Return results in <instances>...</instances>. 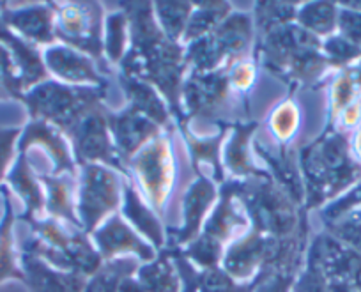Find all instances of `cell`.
<instances>
[{
  "label": "cell",
  "mask_w": 361,
  "mask_h": 292,
  "mask_svg": "<svg viewBox=\"0 0 361 292\" xmlns=\"http://www.w3.org/2000/svg\"><path fill=\"white\" fill-rule=\"evenodd\" d=\"M154 20L161 32L173 43L183 44L190 16L193 13V4L190 2H156L152 4Z\"/></svg>",
  "instance_id": "cell-28"
},
{
  "label": "cell",
  "mask_w": 361,
  "mask_h": 292,
  "mask_svg": "<svg viewBox=\"0 0 361 292\" xmlns=\"http://www.w3.org/2000/svg\"><path fill=\"white\" fill-rule=\"evenodd\" d=\"M117 78H119L121 89H123L124 105H130L131 109L140 112L142 116L151 119L152 123H156L165 131L179 126V123L173 121L176 117H173L169 102L154 85L133 78V76L123 75V73H119Z\"/></svg>",
  "instance_id": "cell-17"
},
{
  "label": "cell",
  "mask_w": 361,
  "mask_h": 292,
  "mask_svg": "<svg viewBox=\"0 0 361 292\" xmlns=\"http://www.w3.org/2000/svg\"><path fill=\"white\" fill-rule=\"evenodd\" d=\"M124 174L140 199L158 214L166 232L180 225V204L199 174L190 158L180 128L163 131L124 165Z\"/></svg>",
  "instance_id": "cell-1"
},
{
  "label": "cell",
  "mask_w": 361,
  "mask_h": 292,
  "mask_svg": "<svg viewBox=\"0 0 361 292\" xmlns=\"http://www.w3.org/2000/svg\"><path fill=\"white\" fill-rule=\"evenodd\" d=\"M22 269L30 292H83L87 276L51 267L37 257L22 253Z\"/></svg>",
  "instance_id": "cell-19"
},
{
  "label": "cell",
  "mask_w": 361,
  "mask_h": 292,
  "mask_svg": "<svg viewBox=\"0 0 361 292\" xmlns=\"http://www.w3.org/2000/svg\"><path fill=\"white\" fill-rule=\"evenodd\" d=\"M293 292H328V278L322 271L317 248L308 253L305 266L294 281Z\"/></svg>",
  "instance_id": "cell-31"
},
{
  "label": "cell",
  "mask_w": 361,
  "mask_h": 292,
  "mask_svg": "<svg viewBox=\"0 0 361 292\" xmlns=\"http://www.w3.org/2000/svg\"><path fill=\"white\" fill-rule=\"evenodd\" d=\"M124 9L130 16L131 44L119 73L154 85L169 102L173 116L180 119V90L188 76L186 47L161 32L152 4H131Z\"/></svg>",
  "instance_id": "cell-2"
},
{
  "label": "cell",
  "mask_w": 361,
  "mask_h": 292,
  "mask_svg": "<svg viewBox=\"0 0 361 292\" xmlns=\"http://www.w3.org/2000/svg\"><path fill=\"white\" fill-rule=\"evenodd\" d=\"M119 292H145V288L142 287V284L138 281L137 274H131V276L124 278L119 285Z\"/></svg>",
  "instance_id": "cell-34"
},
{
  "label": "cell",
  "mask_w": 361,
  "mask_h": 292,
  "mask_svg": "<svg viewBox=\"0 0 361 292\" xmlns=\"http://www.w3.org/2000/svg\"><path fill=\"white\" fill-rule=\"evenodd\" d=\"M0 43L11 51L13 59H15L16 66H18L20 73H22L25 92L32 89L34 85H37V83L50 78L47 68H44L43 51L34 47V44L27 43L18 34L13 32L2 20H0Z\"/></svg>",
  "instance_id": "cell-23"
},
{
  "label": "cell",
  "mask_w": 361,
  "mask_h": 292,
  "mask_svg": "<svg viewBox=\"0 0 361 292\" xmlns=\"http://www.w3.org/2000/svg\"><path fill=\"white\" fill-rule=\"evenodd\" d=\"M43 62L48 76L64 85L109 89V80L103 73L105 66L68 44L57 41L44 48Z\"/></svg>",
  "instance_id": "cell-10"
},
{
  "label": "cell",
  "mask_w": 361,
  "mask_h": 292,
  "mask_svg": "<svg viewBox=\"0 0 361 292\" xmlns=\"http://www.w3.org/2000/svg\"><path fill=\"white\" fill-rule=\"evenodd\" d=\"M0 20L41 51L57 43L54 4H32L22 8L0 6Z\"/></svg>",
  "instance_id": "cell-15"
},
{
  "label": "cell",
  "mask_w": 361,
  "mask_h": 292,
  "mask_svg": "<svg viewBox=\"0 0 361 292\" xmlns=\"http://www.w3.org/2000/svg\"><path fill=\"white\" fill-rule=\"evenodd\" d=\"M106 114H109V107H102L89 114L68 135V138L71 142L73 154L78 166L85 163H103V165L114 166L124 172V163L117 154L112 135H110Z\"/></svg>",
  "instance_id": "cell-9"
},
{
  "label": "cell",
  "mask_w": 361,
  "mask_h": 292,
  "mask_svg": "<svg viewBox=\"0 0 361 292\" xmlns=\"http://www.w3.org/2000/svg\"><path fill=\"white\" fill-rule=\"evenodd\" d=\"M296 23L315 37H329L338 25L336 8L328 2H312L298 8Z\"/></svg>",
  "instance_id": "cell-29"
},
{
  "label": "cell",
  "mask_w": 361,
  "mask_h": 292,
  "mask_svg": "<svg viewBox=\"0 0 361 292\" xmlns=\"http://www.w3.org/2000/svg\"><path fill=\"white\" fill-rule=\"evenodd\" d=\"M20 137H22V128H0V190L6 184V177L11 172L15 162L18 159Z\"/></svg>",
  "instance_id": "cell-32"
},
{
  "label": "cell",
  "mask_w": 361,
  "mask_h": 292,
  "mask_svg": "<svg viewBox=\"0 0 361 292\" xmlns=\"http://www.w3.org/2000/svg\"><path fill=\"white\" fill-rule=\"evenodd\" d=\"M6 211L0 221V284L6 280H20L25 284V274L22 269V252L16 239V213L15 197L6 186H2Z\"/></svg>",
  "instance_id": "cell-20"
},
{
  "label": "cell",
  "mask_w": 361,
  "mask_h": 292,
  "mask_svg": "<svg viewBox=\"0 0 361 292\" xmlns=\"http://www.w3.org/2000/svg\"><path fill=\"white\" fill-rule=\"evenodd\" d=\"M54 11L55 36L59 43L68 44L105 66L103 6L96 2H62L54 4Z\"/></svg>",
  "instance_id": "cell-6"
},
{
  "label": "cell",
  "mask_w": 361,
  "mask_h": 292,
  "mask_svg": "<svg viewBox=\"0 0 361 292\" xmlns=\"http://www.w3.org/2000/svg\"><path fill=\"white\" fill-rule=\"evenodd\" d=\"M18 152L29 159H41V165L34 169L37 176H61L78 174V163L69 138L62 130L47 121H30L22 128Z\"/></svg>",
  "instance_id": "cell-7"
},
{
  "label": "cell",
  "mask_w": 361,
  "mask_h": 292,
  "mask_svg": "<svg viewBox=\"0 0 361 292\" xmlns=\"http://www.w3.org/2000/svg\"><path fill=\"white\" fill-rule=\"evenodd\" d=\"M137 278L145 292H183V280L170 250H161L156 259L142 262Z\"/></svg>",
  "instance_id": "cell-24"
},
{
  "label": "cell",
  "mask_w": 361,
  "mask_h": 292,
  "mask_svg": "<svg viewBox=\"0 0 361 292\" xmlns=\"http://www.w3.org/2000/svg\"><path fill=\"white\" fill-rule=\"evenodd\" d=\"M183 280V292H252L257 284H239L221 267L199 269L179 250H170Z\"/></svg>",
  "instance_id": "cell-18"
},
{
  "label": "cell",
  "mask_w": 361,
  "mask_h": 292,
  "mask_svg": "<svg viewBox=\"0 0 361 292\" xmlns=\"http://www.w3.org/2000/svg\"><path fill=\"white\" fill-rule=\"evenodd\" d=\"M126 174L103 163H85L78 166V197L76 214L87 234H92L110 217L121 213Z\"/></svg>",
  "instance_id": "cell-5"
},
{
  "label": "cell",
  "mask_w": 361,
  "mask_h": 292,
  "mask_svg": "<svg viewBox=\"0 0 361 292\" xmlns=\"http://www.w3.org/2000/svg\"><path fill=\"white\" fill-rule=\"evenodd\" d=\"M257 121L235 124L228 130L221 147V165L227 181H248L269 174L255 151Z\"/></svg>",
  "instance_id": "cell-11"
},
{
  "label": "cell",
  "mask_w": 361,
  "mask_h": 292,
  "mask_svg": "<svg viewBox=\"0 0 361 292\" xmlns=\"http://www.w3.org/2000/svg\"><path fill=\"white\" fill-rule=\"evenodd\" d=\"M303 128L305 109L300 96L289 94L279 99L275 105L269 107L264 119V133H266L267 145L271 147L266 152L294 154V149L300 147Z\"/></svg>",
  "instance_id": "cell-13"
},
{
  "label": "cell",
  "mask_w": 361,
  "mask_h": 292,
  "mask_svg": "<svg viewBox=\"0 0 361 292\" xmlns=\"http://www.w3.org/2000/svg\"><path fill=\"white\" fill-rule=\"evenodd\" d=\"M4 211H6L4 195H2V190H0V221H2V217H4Z\"/></svg>",
  "instance_id": "cell-35"
},
{
  "label": "cell",
  "mask_w": 361,
  "mask_h": 292,
  "mask_svg": "<svg viewBox=\"0 0 361 292\" xmlns=\"http://www.w3.org/2000/svg\"><path fill=\"white\" fill-rule=\"evenodd\" d=\"M90 239L94 243L99 257L105 260L123 259V257H135L140 262H149L156 259L158 250L145 241L121 213L110 217L105 224L99 225L92 234Z\"/></svg>",
  "instance_id": "cell-12"
},
{
  "label": "cell",
  "mask_w": 361,
  "mask_h": 292,
  "mask_svg": "<svg viewBox=\"0 0 361 292\" xmlns=\"http://www.w3.org/2000/svg\"><path fill=\"white\" fill-rule=\"evenodd\" d=\"M25 94L22 73L11 51L0 43V102H22Z\"/></svg>",
  "instance_id": "cell-30"
},
{
  "label": "cell",
  "mask_w": 361,
  "mask_h": 292,
  "mask_svg": "<svg viewBox=\"0 0 361 292\" xmlns=\"http://www.w3.org/2000/svg\"><path fill=\"white\" fill-rule=\"evenodd\" d=\"M4 186L22 204L23 213L18 214L20 220H39V218L47 217L44 186L25 154H18V159L13 165L11 172L6 177Z\"/></svg>",
  "instance_id": "cell-16"
},
{
  "label": "cell",
  "mask_w": 361,
  "mask_h": 292,
  "mask_svg": "<svg viewBox=\"0 0 361 292\" xmlns=\"http://www.w3.org/2000/svg\"><path fill=\"white\" fill-rule=\"evenodd\" d=\"M232 13L228 2H211V4H193V13L186 27L183 47H188L193 41L206 37Z\"/></svg>",
  "instance_id": "cell-27"
},
{
  "label": "cell",
  "mask_w": 361,
  "mask_h": 292,
  "mask_svg": "<svg viewBox=\"0 0 361 292\" xmlns=\"http://www.w3.org/2000/svg\"><path fill=\"white\" fill-rule=\"evenodd\" d=\"M39 177L44 186V193H47V217L82 229L78 214H76L78 174Z\"/></svg>",
  "instance_id": "cell-22"
},
{
  "label": "cell",
  "mask_w": 361,
  "mask_h": 292,
  "mask_svg": "<svg viewBox=\"0 0 361 292\" xmlns=\"http://www.w3.org/2000/svg\"><path fill=\"white\" fill-rule=\"evenodd\" d=\"M131 44L130 16L126 9L117 8L105 15L103 27V55L109 66H121Z\"/></svg>",
  "instance_id": "cell-25"
},
{
  "label": "cell",
  "mask_w": 361,
  "mask_h": 292,
  "mask_svg": "<svg viewBox=\"0 0 361 292\" xmlns=\"http://www.w3.org/2000/svg\"><path fill=\"white\" fill-rule=\"evenodd\" d=\"M220 199V186L206 176H197L186 190L180 204V225L169 234L166 250H183L192 245L202 232L211 211Z\"/></svg>",
  "instance_id": "cell-8"
},
{
  "label": "cell",
  "mask_w": 361,
  "mask_h": 292,
  "mask_svg": "<svg viewBox=\"0 0 361 292\" xmlns=\"http://www.w3.org/2000/svg\"><path fill=\"white\" fill-rule=\"evenodd\" d=\"M140 264L135 257L105 260L92 276L87 278L83 292H119L121 281L131 274H137Z\"/></svg>",
  "instance_id": "cell-26"
},
{
  "label": "cell",
  "mask_w": 361,
  "mask_h": 292,
  "mask_svg": "<svg viewBox=\"0 0 361 292\" xmlns=\"http://www.w3.org/2000/svg\"><path fill=\"white\" fill-rule=\"evenodd\" d=\"M255 34L252 13L232 11L209 36L200 37L186 47L190 73L216 71L235 59L252 55Z\"/></svg>",
  "instance_id": "cell-4"
},
{
  "label": "cell",
  "mask_w": 361,
  "mask_h": 292,
  "mask_svg": "<svg viewBox=\"0 0 361 292\" xmlns=\"http://www.w3.org/2000/svg\"><path fill=\"white\" fill-rule=\"evenodd\" d=\"M121 214L124 220L142 236L147 243H151L158 252L166 250V243H169V232H166L165 225L159 220L158 214L140 199V195L135 191L128 181V186L124 190V200L123 207H121Z\"/></svg>",
  "instance_id": "cell-21"
},
{
  "label": "cell",
  "mask_w": 361,
  "mask_h": 292,
  "mask_svg": "<svg viewBox=\"0 0 361 292\" xmlns=\"http://www.w3.org/2000/svg\"><path fill=\"white\" fill-rule=\"evenodd\" d=\"M109 119L110 135H112L114 145H116L117 154L121 156L123 163L126 165L145 144L161 135V128L140 112L131 109L130 105H124L121 110H109L106 114Z\"/></svg>",
  "instance_id": "cell-14"
},
{
  "label": "cell",
  "mask_w": 361,
  "mask_h": 292,
  "mask_svg": "<svg viewBox=\"0 0 361 292\" xmlns=\"http://www.w3.org/2000/svg\"><path fill=\"white\" fill-rule=\"evenodd\" d=\"M106 94L109 89L71 87L48 78L27 90L22 103L30 121H47L68 137L89 114L106 107Z\"/></svg>",
  "instance_id": "cell-3"
},
{
  "label": "cell",
  "mask_w": 361,
  "mask_h": 292,
  "mask_svg": "<svg viewBox=\"0 0 361 292\" xmlns=\"http://www.w3.org/2000/svg\"><path fill=\"white\" fill-rule=\"evenodd\" d=\"M300 273L293 271H271L262 273L252 292H293L294 281Z\"/></svg>",
  "instance_id": "cell-33"
}]
</instances>
